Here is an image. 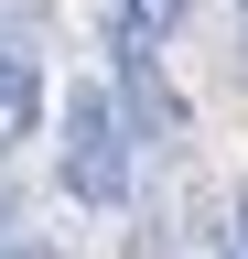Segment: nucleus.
<instances>
[{
    "mask_svg": "<svg viewBox=\"0 0 248 259\" xmlns=\"http://www.w3.org/2000/svg\"><path fill=\"white\" fill-rule=\"evenodd\" d=\"M237 11H248V0H237Z\"/></svg>",
    "mask_w": 248,
    "mask_h": 259,
    "instance_id": "nucleus-8",
    "label": "nucleus"
},
{
    "mask_svg": "<svg viewBox=\"0 0 248 259\" xmlns=\"http://www.w3.org/2000/svg\"><path fill=\"white\" fill-rule=\"evenodd\" d=\"M11 259H43V248H11Z\"/></svg>",
    "mask_w": 248,
    "mask_h": 259,
    "instance_id": "nucleus-7",
    "label": "nucleus"
},
{
    "mask_svg": "<svg viewBox=\"0 0 248 259\" xmlns=\"http://www.w3.org/2000/svg\"><path fill=\"white\" fill-rule=\"evenodd\" d=\"M227 248H237V259H248V184H237V194H227Z\"/></svg>",
    "mask_w": 248,
    "mask_h": 259,
    "instance_id": "nucleus-5",
    "label": "nucleus"
},
{
    "mask_svg": "<svg viewBox=\"0 0 248 259\" xmlns=\"http://www.w3.org/2000/svg\"><path fill=\"white\" fill-rule=\"evenodd\" d=\"M0 227H11V194H0Z\"/></svg>",
    "mask_w": 248,
    "mask_h": 259,
    "instance_id": "nucleus-6",
    "label": "nucleus"
},
{
    "mask_svg": "<svg viewBox=\"0 0 248 259\" xmlns=\"http://www.w3.org/2000/svg\"><path fill=\"white\" fill-rule=\"evenodd\" d=\"M173 22H183V0H119V32H140V44H162Z\"/></svg>",
    "mask_w": 248,
    "mask_h": 259,
    "instance_id": "nucleus-4",
    "label": "nucleus"
},
{
    "mask_svg": "<svg viewBox=\"0 0 248 259\" xmlns=\"http://www.w3.org/2000/svg\"><path fill=\"white\" fill-rule=\"evenodd\" d=\"M33 119H43V76H33V54L0 44V162L33 141Z\"/></svg>",
    "mask_w": 248,
    "mask_h": 259,
    "instance_id": "nucleus-3",
    "label": "nucleus"
},
{
    "mask_svg": "<svg viewBox=\"0 0 248 259\" xmlns=\"http://www.w3.org/2000/svg\"><path fill=\"white\" fill-rule=\"evenodd\" d=\"M65 194L76 205H130V119L97 87H76V108H65Z\"/></svg>",
    "mask_w": 248,
    "mask_h": 259,
    "instance_id": "nucleus-1",
    "label": "nucleus"
},
{
    "mask_svg": "<svg viewBox=\"0 0 248 259\" xmlns=\"http://www.w3.org/2000/svg\"><path fill=\"white\" fill-rule=\"evenodd\" d=\"M119 44H130V54H119V87H130V130H151V141H162V130H183V97L162 87L151 44H140V32H119Z\"/></svg>",
    "mask_w": 248,
    "mask_h": 259,
    "instance_id": "nucleus-2",
    "label": "nucleus"
}]
</instances>
